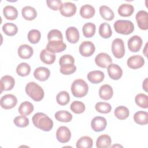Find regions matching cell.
Masks as SVG:
<instances>
[{
    "label": "cell",
    "mask_w": 148,
    "mask_h": 148,
    "mask_svg": "<svg viewBox=\"0 0 148 148\" xmlns=\"http://www.w3.org/2000/svg\"><path fill=\"white\" fill-rule=\"evenodd\" d=\"M34 125L44 131H50L53 127V120L46 114L38 112L35 113L32 118Z\"/></svg>",
    "instance_id": "1"
},
{
    "label": "cell",
    "mask_w": 148,
    "mask_h": 148,
    "mask_svg": "<svg viewBox=\"0 0 148 148\" xmlns=\"http://www.w3.org/2000/svg\"><path fill=\"white\" fill-rule=\"evenodd\" d=\"M25 92L35 101H40L44 97L43 88L34 82H29L25 86Z\"/></svg>",
    "instance_id": "2"
},
{
    "label": "cell",
    "mask_w": 148,
    "mask_h": 148,
    "mask_svg": "<svg viewBox=\"0 0 148 148\" xmlns=\"http://www.w3.org/2000/svg\"><path fill=\"white\" fill-rule=\"evenodd\" d=\"M88 86L87 83L80 79L73 82L71 85V91L73 95L76 98H82L88 92Z\"/></svg>",
    "instance_id": "3"
},
{
    "label": "cell",
    "mask_w": 148,
    "mask_h": 148,
    "mask_svg": "<svg viewBox=\"0 0 148 148\" xmlns=\"http://www.w3.org/2000/svg\"><path fill=\"white\" fill-rule=\"evenodd\" d=\"M113 26L116 32L123 35L130 34L134 30L133 23L127 20H117L114 23Z\"/></svg>",
    "instance_id": "4"
},
{
    "label": "cell",
    "mask_w": 148,
    "mask_h": 148,
    "mask_svg": "<svg viewBox=\"0 0 148 148\" xmlns=\"http://www.w3.org/2000/svg\"><path fill=\"white\" fill-rule=\"evenodd\" d=\"M112 51L114 56L117 58H121L125 54V47L123 40L120 38L114 39L112 43Z\"/></svg>",
    "instance_id": "5"
},
{
    "label": "cell",
    "mask_w": 148,
    "mask_h": 148,
    "mask_svg": "<svg viewBox=\"0 0 148 148\" xmlns=\"http://www.w3.org/2000/svg\"><path fill=\"white\" fill-rule=\"evenodd\" d=\"M66 45L61 40H50L46 45V49L51 53H60L65 50Z\"/></svg>",
    "instance_id": "6"
},
{
    "label": "cell",
    "mask_w": 148,
    "mask_h": 148,
    "mask_svg": "<svg viewBox=\"0 0 148 148\" xmlns=\"http://www.w3.org/2000/svg\"><path fill=\"white\" fill-rule=\"evenodd\" d=\"M0 103L2 108L5 109H10L16 105L17 99L16 97L13 94H6L1 97Z\"/></svg>",
    "instance_id": "7"
},
{
    "label": "cell",
    "mask_w": 148,
    "mask_h": 148,
    "mask_svg": "<svg viewBox=\"0 0 148 148\" xmlns=\"http://www.w3.org/2000/svg\"><path fill=\"white\" fill-rule=\"evenodd\" d=\"M95 50L94 44L90 41H84L79 46V52L84 57H90L92 56Z\"/></svg>",
    "instance_id": "8"
},
{
    "label": "cell",
    "mask_w": 148,
    "mask_h": 148,
    "mask_svg": "<svg viewBox=\"0 0 148 148\" xmlns=\"http://www.w3.org/2000/svg\"><path fill=\"white\" fill-rule=\"evenodd\" d=\"M136 21L139 28L142 30L148 29V13L145 10L139 11L135 16Z\"/></svg>",
    "instance_id": "9"
},
{
    "label": "cell",
    "mask_w": 148,
    "mask_h": 148,
    "mask_svg": "<svg viewBox=\"0 0 148 148\" xmlns=\"http://www.w3.org/2000/svg\"><path fill=\"white\" fill-rule=\"evenodd\" d=\"M71 132L65 126L60 127L56 132V138L61 143H67L71 139Z\"/></svg>",
    "instance_id": "10"
},
{
    "label": "cell",
    "mask_w": 148,
    "mask_h": 148,
    "mask_svg": "<svg viewBox=\"0 0 148 148\" xmlns=\"http://www.w3.org/2000/svg\"><path fill=\"white\" fill-rule=\"evenodd\" d=\"M95 62L97 66L105 68L112 64V59L108 54L105 53H100L95 57Z\"/></svg>",
    "instance_id": "11"
},
{
    "label": "cell",
    "mask_w": 148,
    "mask_h": 148,
    "mask_svg": "<svg viewBox=\"0 0 148 148\" xmlns=\"http://www.w3.org/2000/svg\"><path fill=\"white\" fill-rule=\"evenodd\" d=\"M107 125V121L105 117L101 116H96L92 119L91 122L92 129L95 132L103 131Z\"/></svg>",
    "instance_id": "12"
},
{
    "label": "cell",
    "mask_w": 148,
    "mask_h": 148,
    "mask_svg": "<svg viewBox=\"0 0 148 148\" xmlns=\"http://www.w3.org/2000/svg\"><path fill=\"white\" fill-rule=\"evenodd\" d=\"M76 6L71 2H66L62 4L60 9V13L65 17H71L76 12Z\"/></svg>",
    "instance_id": "13"
},
{
    "label": "cell",
    "mask_w": 148,
    "mask_h": 148,
    "mask_svg": "<svg viewBox=\"0 0 148 148\" xmlns=\"http://www.w3.org/2000/svg\"><path fill=\"white\" fill-rule=\"evenodd\" d=\"M142 39L138 35L131 36L128 40V47L132 52H138L141 48Z\"/></svg>",
    "instance_id": "14"
},
{
    "label": "cell",
    "mask_w": 148,
    "mask_h": 148,
    "mask_svg": "<svg viewBox=\"0 0 148 148\" xmlns=\"http://www.w3.org/2000/svg\"><path fill=\"white\" fill-rule=\"evenodd\" d=\"M127 64L131 69H138L142 67L145 64L143 58L139 55H134L128 58Z\"/></svg>",
    "instance_id": "15"
},
{
    "label": "cell",
    "mask_w": 148,
    "mask_h": 148,
    "mask_svg": "<svg viewBox=\"0 0 148 148\" xmlns=\"http://www.w3.org/2000/svg\"><path fill=\"white\" fill-rule=\"evenodd\" d=\"M1 93L3 91L12 90L14 86L15 81L14 78L10 75H5L1 79Z\"/></svg>",
    "instance_id": "16"
},
{
    "label": "cell",
    "mask_w": 148,
    "mask_h": 148,
    "mask_svg": "<svg viewBox=\"0 0 148 148\" xmlns=\"http://www.w3.org/2000/svg\"><path fill=\"white\" fill-rule=\"evenodd\" d=\"M107 71L109 77L113 80H119L123 75L122 69L120 66L114 64H110L107 67Z\"/></svg>",
    "instance_id": "17"
},
{
    "label": "cell",
    "mask_w": 148,
    "mask_h": 148,
    "mask_svg": "<svg viewBox=\"0 0 148 148\" xmlns=\"http://www.w3.org/2000/svg\"><path fill=\"white\" fill-rule=\"evenodd\" d=\"M50 72L46 67L40 66L35 69L34 72V76L37 80L43 82L46 80L50 76Z\"/></svg>",
    "instance_id": "18"
},
{
    "label": "cell",
    "mask_w": 148,
    "mask_h": 148,
    "mask_svg": "<svg viewBox=\"0 0 148 148\" xmlns=\"http://www.w3.org/2000/svg\"><path fill=\"white\" fill-rule=\"evenodd\" d=\"M66 39L71 43H76L79 40V32L78 29L75 27L68 28L65 32Z\"/></svg>",
    "instance_id": "19"
},
{
    "label": "cell",
    "mask_w": 148,
    "mask_h": 148,
    "mask_svg": "<svg viewBox=\"0 0 148 148\" xmlns=\"http://www.w3.org/2000/svg\"><path fill=\"white\" fill-rule=\"evenodd\" d=\"M18 55L23 59H28L33 54L34 50L31 46L28 45H21L18 48Z\"/></svg>",
    "instance_id": "20"
},
{
    "label": "cell",
    "mask_w": 148,
    "mask_h": 148,
    "mask_svg": "<svg viewBox=\"0 0 148 148\" xmlns=\"http://www.w3.org/2000/svg\"><path fill=\"white\" fill-rule=\"evenodd\" d=\"M87 77L91 83L97 84L103 80L105 75L104 73L101 71H92L87 74Z\"/></svg>",
    "instance_id": "21"
},
{
    "label": "cell",
    "mask_w": 148,
    "mask_h": 148,
    "mask_svg": "<svg viewBox=\"0 0 148 148\" xmlns=\"http://www.w3.org/2000/svg\"><path fill=\"white\" fill-rule=\"evenodd\" d=\"M113 94L112 87L109 84H103L100 87L99 90V95L103 100L110 99Z\"/></svg>",
    "instance_id": "22"
},
{
    "label": "cell",
    "mask_w": 148,
    "mask_h": 148,
    "mask_svg": "<svg viewBox=\"0 0 148 148\" xmlns=\"http://www.w3.org/2000/svg\"><path fill=\"white\" fill-rule=\"evenodd\" d=\"M95 13V8L92 5L88 4L83 5L80 9V14L84 18L88 19L92 17Z\"/></svg>",
    "instance_id": "23"
},
{
    "label": "cell",
    "mask_w": 148,
    "mask_h": 148,
    "mask_svg": "<svg viewBox=\"0 0 148 148\" xmlns=\"http://www.w3.org/2000/svg\"><path fill=\"white\" fill-rule=\"evenodd\" d=\"M3 14L7 20H14L18 16V11L17 9L11 5H7L3 9Z\"/></svg>",
    "instance_id": "24"
},
{
    "label": "cell",
    "mask_w": 148,
    "mask_h": 148,
    "mask_svg": "<svg viewBox=\"0 0 148 148\" xmlns=\"http://www.w3.org/2000/svg\"><path fill=\"white\" fill-rule=\"evenodd\" d=\"M21 14L24 18L27 20H32L37 16V12L35 9L31 6H26L22 9Z\"/></svg>",
    "instance_id": "25"
},
{
    "label": "cell",
    "mask_w": 148,
    "mask_h": 148,
    "mask_svg": "<svg viewBox=\"0 0 148 148\" xmlns=\"http://www.w3.org/2000/svg\"><path fill=\"white\" fill-rule=\"evenodd\" d=\"M40 58L41 61L46 64H52L56 60V55L48 51L46 49H43L40 53Z\"/></svg>",
    "instance_id": "26"
},
{
    "label": "cell",
    "mask_w": 148,
    "mask_h": 148,
    "mask_svg": "<svg viewBox=\"0 0 148 148\" xmlns=\"http://www.w3.org/2000/svg\"><path fill=\"white\" fill-rule=\"evenodd\" d=\"M134 11V6L130 3H123L118 8V13L123 17H128L132 14Z\"/></svg>",
    "instance_id": "27"
},
{
    "label": "cell",
    "mask_w": 148,
    "mask_h": 148,
    "mask_svg": "<svg viewBox=\"0 0 148 148\" xmlns=\"http://www.w3.org/2000/svg\"><path fill=\"white\" fill-rule=\"evenodd\" d=\"M112 139L110 137L106 135L103 134L100 135L96 141V146L98 148H107L110 146Z\"/></svg>",
    "instance_id": "28"
},
{
    "label": "cell",
    "mask_w": 148,
    "mask_h": 148,
    "mask_svg": "<svg viewBox=\"0 0 148 148\" xmlns=\"http://www.w3.org/2000/svg\"><path fill=\"white\" fill-rule=\"evenodd\" d=\"M134 120L139 125H146L148 123V113L142 110L138 111L134 114Z\"/></svg>",
    "instance_id": "29"
},
{
    "label": "cell",
    "mask_w": 148,
    "mask_h": 148,
    "mask_svg": "<svg viewBox=\"0 0 148 148\" xmlns=\"http://www.w3.org/2000/svg\"><path fill=\"white\" fill-rule=\"evenodd\" d=\"M99 13L104 20L108 21L113 20L114 17V14L113 10L109 7L106 5H102L100 6Z\"/></svg>",
    "instance_id": "30"
},
{
    "label": "cell",
    "mask_w": 148,
    "mask_h": 148,
    "mask_svg": "<svg viewBox=\"0 0 148 148\" xmlns=\"http://www.w3.org/2000/svg\"><path fill=\"white\" fill-rule=\"evenodd\" d=\"M33 110L34 106L31 102L28 101H24L21 103L18 109L19 113L24 116L30 114L33 112Z\"/></svg>",
    "instance_id": "31"
},
{
    "label": "cell",
    "mask_w": 148,
    "mask_h": 148,
    "mask_svg": "<svg viewBox=\"0 0 148 148\" xmlns=\"http://www.w3.org/2000/svg\"><path fill=\"white\" fill-rule=\"evenodd\" d=\"M57 120L61 122H69L72 119V115L66 110H60L54 114Z\"/></svg>",
    "instance_id": "32"
},
{
    "label": "cell",
    "mask_w": 148,
    "mask_h": 148,
    "mask_svg": "<svg viewBox=\"0 0 148 148\" xmlns=\"http://www.w3.org/2000/svg\"><path fill=\"white\" fill-rule=\"evenodd\" d=\"M96 27L94 23H87L82 28L83 35L86 38H91L93 36L95 33Z\"/></svg>",
    "instance_id": "33"
},
{
    "label": "cell",
    "mask_w": 148,
    "mask_h": 148,
    "mask_svg": "<svg viewBox=\"0 0 148 148\" xmlns=\"http://www.w3.org/2000/svg\"><path fill=\"white\" fill-rule=\"evenodd\" d=\"M99 34L103 38H109L112 35V31L110 25L107 23H102L99 27Z\"/></svg>",
    "instance_id": "34"
},
{
    "label": "cell",
    "mask_w": 148,
    "mask_h": 148,
    "mask_svg": "<svg viewBox=\"0 0 148 148\" xmlns=\"http://www.w3.org/2000/svg\"><path fill=\"white\" fill-rule=\"evenodd\" d=\"M93 141L91 138L88 136L81 137L76 142L77 148H91L92 146Z\"/></svg>",
    "instance_id": "35"
},
{
    "label": "cell",
    "mask_w": 148,
    "mask_h": 148,
    "mask_svg": "<svg viewBox=\"0 0 148 148\" xmlns=\"http://www.w3.org/2000/svg\"><path fill=\"white\" fill-rule=\"evenodd\" d=\"M114 113L117 119L120 120H124L129 116L130 111L127 107L124 106H119L115 109Z\"/></svg>",
    "instance_id": "36"
},
{
    "label": "cell",
    "mask_w": 148,
    "mask_h": 148,
    "mask_svg": "<svg viewBox=\"0 0 148 148\" xmlns=\"http://www.w3.org/2000/svg\"><path fill=\"white\" fill-rule=\"evenodd\" d=\"M2 30L6 35L12 36L17 34L18 28L16 24L12 23H6L2 26Z\"/></svg>",
    "instance_id": "37"
},
{
    "label": "cell",
    "mask_w": 148,
    "mask_h": 148,
    "mask_svg": "<svg viewBox=\"0 0 148 148\" xmlns=\"http://www.w3.org/2000/svg\"><path fill=\"white\" fill-rule=\"evenodd\" d=\"M135 101L136 105L142 108L147 109L148 108V97L145 94H137L135 98Z\"/></svg>",
    "instance_id": "38"
},
{
    "label": "cell",
    "mask_w": 148,
    "mask_h": 148,
    "mask_svg": "<svg viewBox=\"0 0 148 148\" xmlns=\"http://www.w3.org/2000/svg\"><path fill=\"white\" fill-rule=\"evenodd\" d=\"M31 72V66L26 62H22L18 64L16 68V72L20 76H26Z\"/></svg>",
    "instance_id": "39"
},
{
    "label": "cell",
    "mask_w": 148,
    "mask_h": 148,
    "mask_svg": "<svg viewBox=\"0 0 148 148\" xmlns=\"http://www.w3.org/2000/svg\"><path fill=\"white\" fill-rule=\"evenodd\" d=\"M56 101L57 103L62 106L66 105L70 101V96L68 92L62 91L58 93L56 96Z\"/></svg>",
    "instance_id": "40"
},
{
    "label": "cell",
    "mask_w": 148,
    "mask_h": 148,
    "mask_svg": "<svg viewBox=\"0 0 148 148\" xmlns=\"http://www.w3.org/2000/svg\"><path fill=\"white\" fill-rule=\"evenodd\" d=\"M28 39L29 42L32 44H36L39 42L40 39L41 34L39 30L36 29H31L28 34Z\"/></svg>",
    "instance_id": "41"
},
{
    "label": "cell",
    "mask_w": 148,
    "mask_h": 148,
    "mask_svg": "<svg viewBox=\"0 0 148 148\" xmlns=\"http://www.w3.org/2000/svg\"><path fill=\"white\" fill-rule=\"evenodd\" d=\"M70 108L75 113L80 114L85 110L86 106L83 102L79 101H75L71 104Z\"/></svg>",
    "instance_id": "42"
},
{
    "label": "cell",
    "mask_w": 148,
    "mask_h": 148,
    "mask_svg": "<svg viewBox=\"0 0 148 148\" xmlns=\"http://www.w3.org/2000/svg\"><path fill=\"white\" fill-rule=\"evenodd\" d=\"M95 108L96 110L101 113H108L111 111L112 106L107 102H99L95 104Z\"/></svg>",
    "instance_id": "43"
},
{
    "label": "cell",
    "mask_w": 148,
    "mask_h": 148,
    "mask_svg": "<svg viewBox=\"0 0 148 148\" xmlns=\"http://www.w3.org/2000/svg\"><path fill=\"white\" fill-rule=\"evenodd\" d=\"M48 41L50 40H61L63 41V36L60 31L54 29L50 30L47 34Z\"/></svg>",
    "instance_id": "44"
},
{
    "label": "cell",
    "mask_w": 148,
    "mask_h": 148,
    "mask_svg": "<svg viewBox=\"0 0 148 148\" xmlns=\"http://www.w3.org/2000/svg\"><path fill=\"white\" fill-rule=\"evenodd\" d=\"M60 72L62 74L68 75L74 73L76 70V66L74 64H67L60 65Z\"/></svg>",
    "instance_id": "45"
},
{
    "label": "cell",
    "mask_w": 148,
    "mask_h": 148,
    "mask_svg": "<svg viewBox=\"0 0 148 148\" xmlns=\"http://www.w3.org/2000/svg\"><path fill=\"white\" fill-rule=\"evenodd\" d=\"M13 122L17 127L21 128L25 127L29 124L28 119L24 115L18 116L16 117L13 120Z\"/></svg>",
    "instance_id": "46"
},
{
    "label": "cell",
    "mask_w": 148,
    "mask_h": 148,
    "mask_svg": "<svg viewBox=\"0 0 148 148\" xmlns=\"http://www.w3.org/2000/svg\"><path fill=\"white\" fill-rule=\"evenodd\" d=\"M46 3L48 7L53 10H60L62 4L60 0H47Z\"/></svg>",
    "instance_id": "47"
},
{
    "label": "cell",
    "mask_w": 148,
    "mask_h": 148,
    "mask_svg": "<svg viewBox=\"0 0 148 148\" xmlns=\"http://www.w3.org/2000/svg\"><path fill=\"white\" fill-rule=\"evenodd\" d=\"M75 59L74 58L69 54H65L61 56L59 60V64L60 65L67 64H74Z\"/></svg>",
    "instance_id": "48"
},
{
    "label": "cell",
    "mask_w": 148,
    "mask_h": 148,
    "mask_svg": "<svg viewBox=\"0 0 148 148\" xmlns=\"http://www.w3.org/2000/svg\"><path fill=\"white\" fill-rule=\"evenodd\" d=\"M147 78H146L145 80L143 82V89L145 90V91H147Z\"/></svg>",
    "instance_id": "49"
},
{
    "label": "cell",
    "mask_w": 148,
    "mask_h": 148,
    "mask_svg": "<svg viewBox=\"0 0 148 148\" xmlns=\"http://www.w3.org/2000/svg\"><path fill=\"white\" fill-rule=\"evenodd\" d=\"M112 147H123V146H121V145H113Z\"/></svg>",
    "instance_id": "50"
}]
</instances>
